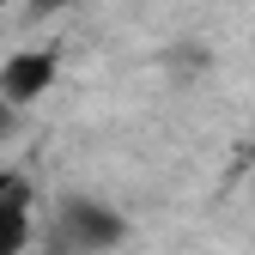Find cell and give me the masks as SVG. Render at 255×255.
<instances>
[{"instance_id": "cell-1", "label": "cell", "mask_w": 255, "mask_h": 255, "mask_svg": "<svg viewBox=\"0 0 255 255\" xmlns=\"http://www.w3.org/2000/svg\"><path fill=\"white\" fill-rule=\"evenodd\" d=\"M61 79V55L55 49H18L12 61H0V104L30 110L37 98H49Z\"/></svg>"}, {"instance_id": "cell-2", "label": "cell", "mask_w": 255, "mask_h": 255, "mask_svg": "<svg viewBox=\"0 0 255 255\" xmlns=\"http://www.w3.org/2000/svg\"><path fill=\"white\" fill-rule=\"evenodd\" d=\"M37 237V201H30L24 176L0 170V255H24Z\"/></svg>"}]
</instances>
